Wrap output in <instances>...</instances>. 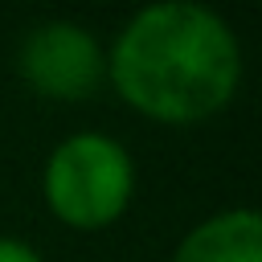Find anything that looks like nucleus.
Returning a JSON list of instances; mask_svg holds the SVG:
<instances>
[{"label": "nucleus", "mask_w": 262, "mask_h": 262, "mask_svg": "<svg viewBox=\"0 0 262 262\" xmlns=\"http://www.w3.org/2000/svg\"><path fill=\"white\" fill-rule=\"evenodd\" d=\"M106 82L143 119L201 123L237 94L242 45L213 8L160 0L139 8L115 37Z\"/></svg>", "instance_id": "f257e3e1"}, {"label": "nucleus", "mask_w": 262, "mask_h": 262, "mask_svg": "<svg viewBox=\"0 0 262 262\" xmlns=\"http://www.w3.org/2000/svg\"><path fill=\"white\" fill-rule=\"evenodd\" d=\"M172 262H262V217L254 209H225L188 229Z\"/></svg>", "instance_id": "20e7f679"}, {"label": "nucleus", "mask_w": 262, "mask_h": 262, "mask_svg": "<svg viewBox=\"0 0 262 262\" xmlns=\"http://www.w3.org/2000/svg\"><path fill=\"white\" fill-rule=\"evenodd\" d=\"M41 192L61 225L106 229L127 213L135 192L131 151L111 135L78 131L49 151L41 172Z\"/></svg>", "instance_id": "f03ea898"}, {"label": "nucleus", "mask_w": 262, "mask_h": 262, "mask_svg": "<svg viewBox=\"0 0 262 262\" xmlns=\"http://www.w3.org/2000/svg\"><path fill=\"white\" fill-rule=\"evenodd\" d=\"M0 262H45V258L20 237H0Z\"/></svg>", "instance_id": "39448f33"}, {"label": "nucleus", "mask_w": 262, "mask_h": 262, "mask_svg": "<svg viewBox=\"0 0 262 262\" xmlns=\"http://www.w3.org/2000/svg\"><path fill=\"white\" fill-rule=\"evenodd\" d=\"M20 78L53 102H82L106 82V49L74 20L37 25L16 53Z\"/></svg>", "instance_id": "7ed1b4c3"}]
</instances>
